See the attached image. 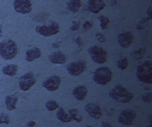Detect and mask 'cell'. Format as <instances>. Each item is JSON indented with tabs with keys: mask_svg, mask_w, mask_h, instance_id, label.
I'll return each mask as SVG.
<instances>
[{
	"mask_svg": "<svg viewBox=\"0 0 152 127\" xmlns=\"http://www.w3.org/2000/svg\"><path fill=\"white\" fill-rule=\"evenodd\" d=\"M109 97L117 103L128 104L134 99V93L122 85H116L109 92Z\"/></svg>",
	"mask_w": 152,
	"mask_h": 127,
	"instance_id": "cell-1",
	"label": "cell"
},
{
	"mask_svg": "<svg viewBox=\"0 0 152 127\" xmlns=\"http://www.w3.org/2000/svg\"><path fill=\"white\" fill-rule=\"evenodd\" d=\"M18 54V45L12 39H6L0 43V56L4 60H11Z\"/></svg>",
	"mask_w": 152,
	"mask_h": 127,
	"instance_id": "cell-2",
	"label": "cell"
},
{
	"mask_svg": "<svg viewBox=\"0 0 152 127\" xmlns=\"http://www.w3.org/2000/svg\"><path fill=\"white\" fill-rule=\"evenodd\" d=\"M152 63L151 60H145L137 67L136 77L143 83L151 84L152 78Z\"/></svg>",
	"mask_w": 152,
	"mask_h": 127,
	"instance_id": "cell-3",
	"label": "cell"
},
{
	"mask_svg": "<svg viewBox=\"0 0 152 127\" xmlns=\"http://www.w3.org/2000/svg\"><path fill=\"white\" fill-rule=\"evenodd\" d=\"M113 71L109 67H100L97 68L93 73V81L101 86H106L107 84L111 82L113 79Z\"/></svg>",
	"mask_w": 152,
	"mask_h": 127,
	"instance_id": "cell-4",
	"label": "cell"
},
{
	"mask_svg": "<svg viewBox=\"0 0 152 127\" xmlns=\"http://www.w3.org/2000/svg\"><path fill=\"white\" fill-rule=\"evenodd\" d=\"M36 32L43 37H48L51 36H54L59 32V25L56 21H49L48 24L36 26Z\"/></svg>",
	"mask_w": 152,
	"mask_h": 127,
	"instance_id": "cell-5",
	"label": "cell"
},
{
	"mask_svg": "<svg viewBox=\"0 0 152 127\" xmlns=\"http://www.w3.org/2000/svg\"><path fill=\"white\" fill-rule=\"evenodd\" d=\"M89 55L91 56V59L96 64L102 65L107 62V52L103 48L98 47V46H92L89 48L88 49Z\"/></svg>",
	"mask_w": 152,
	"mask_h": 127,
	"instance_id": "cell-6",
	"label": "cell"
},
{
	"mask_svg": "<svg viewBox=\"0 0 152 127\" xmlns=\"http://www.w3.org/2000/svg\"><path fill=\"white\" fill-rule=\"evenodd\" d=\"M37 82V77L32 72H27L24 74L19 79V87L23 92H27Z\"/></svg>",
	"mask_w": 152,
	"mask_h": 127,
	"instance_id": "cell-7",
	"label": "cell"
},
{
	"mask_svg": "<svg viewBox=\"0 0 152 127\" xmlns=\"http://www.w3.org/2000/svg\"><path fill=\"white\" fill-rule=\"evenodd\" d=\"M86 62L85 60L71 62L67 65V71L72 76H79L86 70Z\"/></svg>",
	"mask_w": 152,
	"mask_h": 127,
	"instance_id": "cell-8",
	"label": "cell"
},
{
	"mask_svg": "<svg viewBox=\"0 0 152 127\" xmlns=\"http://www.w3.org/2000/svg\"><path fill=\"white\" fill-rule=\"evenodd\" d=\"M137 114L134 109H126L120 112L118 115V122L124 126H132L136 119Z\"/></svg>",
	"mask_w": 152,
	"mask_h": 127,
	"instance_id": "cell-9",
	"label": "cell"
},
{
	"mask_svg": "<svg viewBox=\"0 0 152 127\" xmlns=\"http://www.w3.org/2000/svg\"><path fill=\"white\" fill-rule=\"evenodd\" d=\"M13 7L17 13L26 15L32 10V3L31 0H14Z\"/></svg>",
	"mask_w": 152,
	"mask_h": 127,
	"instance_id": "cell-10",
	"label": "cell"
},
{
	"mask_svg": "<svg viewBox=\"0 0 152 127\" xmlns=\"http://www.w3.org/2000/svg\"><path fill=\"white\" fill-rule=\"evenodd\" d=\"M61 81L62 80L60 76L57 75H53L44 80V81L42 82V87L49 92H54L59 88Z\"/></svg>",
	"mask_w": 152,
	"mask_h": 127,
	"instance_id": "cell-11",
	"label": "cell"
},
{
	"mask_svg": "<svg viewBox=\"0 0 152 127\" xmlns=\"http://www.w3.org/2000/svg\"><path fill=\"white\" fill-rule=\"evenodd\" d=\"M134 39V34L131 32H124L118 34V43L122 48H127L130 47V45H132Z\"/></svg>",
	"mask_w": 152,
	"mask_h": 127,
	"instance_id": "cell-12",
	"label": "cell"
},
{
	"mask_svg": "<svg viewBox=\"0 0 152 127\" xmlns=\"http://www.w3.org/2000/svg\"><path fill=\"white\" fill-rule=\"evenodd\" d=\"M85 109L88 113V115L95 120H99L102 116V111L100 105L96 103H89L86 105Z\"/></svg>",
	"mask_w": 152,
	"mask_h": 127,
	"instance_id": "cell-13",
	"label": "cell"
},
{
	"mask_svg": "<svg viewBox=\"0 0 152 127\" xmlns=\"http://www.w3.org/2000/svg\"><path fill=\"white\" fill-rule=\"evenodd\" d=\"M48 59L53 65H64L67 60V57L62 51H56L48 56Z\"/></svg>",
	"mask_w": 152,
	"mask_h": 127,
	"instance_id": "cell-14",
	"label": "cell"
},
{
	"mask_svg": "<svg viewBox=\"0 0 152 127\" xmlns=\"http://www.w3.org/2000/svg\"><path fill=\"white\" fill-rule=\"evenodd\" d=\"M105 2L103 0H88V9L94 14H97L105 8Z\"/></svg>",
	"mask_w": 152,
	"mask_h": 127,
	"instance_id": "cell-15",
	"label": "cell"
},
{
	"mask_svg": "<svg viewBox=\"0 0 152 127\" xmlns=\"http://www.w3.org/2000/svg\"><path fill=\"white\" fill-rule=\"evenodd\" d=\"M87 93H88V89L86 88V86H83V85L77 86L72 92L74 98L78 101H83L86 98Z\"/></svg>",
	"mask_w": 152,
	"mask_h": 127,
	"instance_id": "cell-16",
	"label": "cell"
},
{
	"mask_svg": "<svg viewBox=\"0 0 152 127\" xmlns=\"http://www.w3.org/2000/svg\"><path fill=\"white\" fill-rule=\"evenodd\" d=\"M42 56V51L39 48L34 47L31 49L27 50L25 54V59L27 62H33L36 59H38Z\"/></svg>",
	"mask_w": 152,
	"mask_h": 127,
	"instance_id": "cell-17",
	"label": "cell"
},
{
	"mask_svg": "<svg viewBox=\"0 0 152 127\" xmlns=\"http://www.w3.org/2000/svg\"><path fill=\"white\" fill-rule=\"evenodd\" d=\"M5 106L7 109L10 111L15 110L18 104V98L15 95H8L5 97Z\"/></svg>",
	"mask_w": 152,
	"mask_h": 127,
	"instance_id": "cell-18",
	"label": "cell"
},
{
	"mask_svg": "<svg viewBox=\"0 0 152 127\" xmlns=\"http://www.w3.org/2000/svg\"><path fill=\"white\" fill-rule=\"evenodd\" d=\"M81 8V0H68L66 9L72 13H76Z\"/></svg>",
	"mask_w": 152,
	"mask_h": 127,
	"instance_id": "cell-19",
	"label": "cell"
},
{
	"mask_svg": "<svg viewBox=\"0 0 152 127\" xmlns=\"http://www.w3.org/2000/svg\"><path fill=\"white\" fill-rule=\"evenodd\" d=\"M56 117H57V119L58 120L63 122V123H69L70 121H72L69 115L66 112L64 109H63L61 107H59L58 109L57 114H56Z\"/></svg>",
	"mask_w": 152,
	"mask_h": 127,
	"instance_id": "cell-20",
	"label": "cell"
},
{
	"mask_svg": "<svg viewBox=\"0 0 152 127\" xmlns=\"http://www.w3.org/2000/svg\"><path fill=\"white\" fill-rule=\"evenodd\" d=\"M18 65L15 64H11V65H7L5 66L2 68V72L3 74H4L5 76H14L18 73Z\"/></svg>",
	"mask_w": 152,
	"mask_h": 127,
	"instance_id": "cell-21",
	"label": "cell"
},
{
	"mask_svg": "<svg viewBox=\"0 0 152 127\" xmlns=\"http://www.w3.org/2000/svg\"><path fill=\"white\" fill-rule=\"evenodd\" d=\"M68 114L69 115L72 120H75L78 123H80L83 120V116H82L81 113L77 109H69Z\"/></svg>",
	"mask_w": 152,
	"mask_h": 127,
	"instance_id": "cell-22",
	"label": "cell"
},
{
	"mask_svg": "<svg viewBox=\"0 0 152 127\" xmlns=\"http://www.w3.org/2000/svg\"><path fill=\"white\" fill-rule=\"evenodd\" d=\"M46 109L50 112L54 111L56 109H58L59 108V104L58 102H56L55 100H48V102H46Z\"/></svg>",
	"mask_w": 152,
	"mask_h": 127,
	"instance_id": "cell-23",
	"label": "cell"
},
{
	"mask_svg": "<svg viewBox=\"0 0 152 127\" xmlns=\"http://www.w3.org/2000/svg\"><path fill=\"white\" fill-rule=\"evenodd\" d=\"M145 52H146V48H140L139 50H137V51H134V52H133V57L137 59V60H140V59H143V57L145 56Z\"/></svg>",
	"mask_w": 152,
	"mask_h": 127,
	"instance_id": "cell-24",
	"label": "cell"
},
{
	"mask_svg": "<svg viewBox=\"0 0 152 127\" xmlns=\"http://www.w3.org/2000/svg\"><path fill=\"white\" fill-rule=\"evenodd\" d=\"M98 19H99V21L101 22V29L102 30H106L108 26V24L110 23V19L108 17L105 16V15H101Z\"/></svg>",
	"mask_w": 152,
	"mask_h": 127,
	"instance_id": "cell-25",
	"label": "cell"
},
{
	"mask_svg": "<svg viewBox=\"0 0 152 127\" xmlns=\"http://www.w3.org/2000/svg\"><path fill=\"white\" fill-rule=\"evenodd\" d=\"M117 66L119 68L120 70H126L128 66H129V60L127 58H124V59H120L117 62Z\"/></svg>",
	"mask_w": 152,
	"mask_h": 127,
	"instance_id": "cell-26",
	"label": "cell"
},
{
	"mask_svg": "<svg viewBox=\"0 0 152 127\" xmlns=\"http://www.w3.org/2000/svg\"><path fill=\"white\" fill-rule=\"evenodd\" d=\"M150 21H151V19H150L149 17H147V18H143L141 21L137 24L136 29H137L138 31H142V30H144V28L146 26V25L148 24V22H149Z\"/></svg>",
	"mask_w": 152,
	"mask_h": 127,
	"instance_id": "cell-27",
	"label": "cell"
},
{
	"mask_svg": "<svg viewBox=\"0 0 152 127\" xmlns=\"http://www.w3.org/2000/svg\"><path fill=\"white\" fill-rule=\"evenodd\" d=\"M10 122V117L7 114H4V113L0 114V125H2V124L9 125Z\"/></svg>",
	"mask_w": 152,
	"mask_h": 127,
	"instance_id": "cell-28",
	"label": "cell"
},
{
	"mask_svg": "<svg viewBox=\"0 0 152 127\" xmlns=\"http://www.w3.org/2000/svg\"><path fill=\"white\" fill-rule=\"evenodd\" d=\"M141 98H142V101H143L144 103H146V104H150V103H151V100H152L151 92H146V93H145L144 95H142Z\"/></svg>",
	"mask_w": 152,
	"mask_h": 127,
	"instance_id": "cell-29",
	"label": "cell"
},
{
	"mask_svg": "<svg viewBox=\"0 0 152 127\" xmlns=\"http://www.w3.org/2000/svg\"><path fill=\"white\" fill-rule=\"evenodd\" d=\"M80 26V21H73L72 24H71L70 30L71 31H73V32H76V31L79 30Z\"/></svg>",
	"mask_w": 152,
	"mask_h": 127,
	"instance_id": "cell-30",
	"label": "cell"
},
{
	"mask_svg": "<svg viewBox=\"0 0 152 127\" xmlns=\"http://www.w3.org/2000/svg\"><path fill=\"white\" fill-rule=\"evenodd\" d=\"M93 26V22L91 21H86V22L83 24V30L85 32H87L89 31L90 29H91V27Z\"/></svg>",
	"mask_w": 152,
	"mask_h": 127,
	"instance_id": "cell-31",
	"label": "cell"
},
{
	"mask_svg": "<svg viewBox=\"0 0 152 127\" xmlns=\"http://www.w3.org/2000/svg\"><path fill=\"white\" fill-rule=\"evenodd\" d=\"M96 37L98 41L100 42V43H103L106 42V38H105V37L103 36V34L102 33H96Z\"/></svg>",
	"mask_w": 152,
	"mask_h": 127,
	"instance_id": "cell-32",
	"label": "cell"
},
{
	"mask_svg": "<svg viewBox=\"0 0 152 127\" xmlns=\"http://www.w3.org/2000/svg\"><path fill=\"white\" fill-rule=\"evenodd\" d=\"M75 43L79 47H81L82 45H83V42H82V39L80 37H76L75 40Z\"/></svg>",
	"mask_w": 152,
	"mask_h": 127,
	"instance_id": "cell-33",
	"label": "cell"
},
{
	"mask_svg": "<svg viewBox=\"0 0 152 127\" xmlns=\"http://www.w3.org/2000/svg\"><path fill=\"white\" fill-rule=\"evenodd\" d=\"M147 15H148V17L151 20L152 18V7L151 6H150L149 7V9H148V10H147Z\"/></svg>",
	"mask_w": 152,
	"mask_h": 127,
	"instance_id": "cell-34",
	"label": "cell"
},
{
	"mask_svg": "<svg viewBox=\"0 0 152 127\" xmlns=\"http://www.w3.org/2000/svg\"><path fill=\"white\" fill-rule=\"evenodd\" d=\"M102 127H112V125L109 122L103 121L102 123Z\"/></svg>",
	"mask_w": 152,
	"mask_h": 127,
	"instance_id": "cell-35",
	"label": "cell"
},
{
	"mask_svg": "<svg viewBox=\"0 0 152 127\" xmlns=\"http://www.w3.org/2000/svg\"><path fill=\"white\" fill-rule=\"evenodd\" d=\"M27 126L28 127H35L36 126V122L33 121V120H31L27 123Z\"/></svg>",
	"mask_w": 152,
	"mask_h": 127,
	"instance_id": "cell-36",
	"label": "cell"
},
{
	"mask_svg": "<svg viewBox=\"0 0 152 127\" xmlns=\"http://www.w3.org/2000/svg\"><path fill=\"white\" fill-rule=\"evenodd\" d=\"M117 3H118L117 0H110V4H111V5H115Z\"/></svg>",
	"mask_w": 152,
	"mask_h": 127,
	"instance_id": "cell-37",
	"label": "cell"
},
{
	"mask_svg": "<svg viewBox=\"0 0 152 127\" xmlns=\"http://www.w3.org/2000/svg\"><path fill=\"white\" fill-rule=\"evenodd\" d=\"M52 46H53V48H59V44H58V43H53V44H52Z\"/></svg>",
	"mask_w": 152,
	"mask_h": 127,
	"instance_id": "cell-38",
	"label": "cell"
},
{
	"mask_svg": "<svg viewBox=\"0 0 152 127\" xmlns=\"http://www.w3.org/2000/svg\"><path fill=\"white\" fill-rule=\"evenodd\" d=\"M2 36H3V28L0 26V38L2 37Z\"/></svg>",
	"mask_w": 152,
	"mask_h": 127,
	"instance_id": "cell-39",
	"label": "cell"
},
{
	"mask_svg": "<svg viewBox=\"0 0 152 127\" xmlns=\"http://www.w3.org/2000/svg\"><path fill=\"white\" fill-rule=\"evenodd\" d=\"M149 122L151 123H151H152V121H151V115H150V117H149Z\"/></svg>",
	"mask_w": 152,
	"mask_h": 127,
	"instance_id": "cell-40",
	"label": "cell"
},
{
	"mask_svg": "<svg viewBox=\"0 0 152 127\" xmlns=\"http://www.w3.org/2000/svg\"><path fill=\"white\" fill-rule=\"evenodd\" d=\"M85 127H93V126H85Z\"/></svg>",
	"mask_w": 152,
	"mask_h": 127,
	"instance_id": "cell-41",
	"label": "cell"
},
{
	"mask_svg": "<svg viewBox=\"0 0 152 127\" xmlns=\"http://www.w3.org/2000/svg\"><path fill=\"white\" fill-rule=\"evenodd\" d=\"M15 127H19V126H15Z\"/></svg>",
	"mask_w": 152,
	"mask_h": 127,
	"instance_id": "cell-42",
	"label": "cell"
}]
</instances>
